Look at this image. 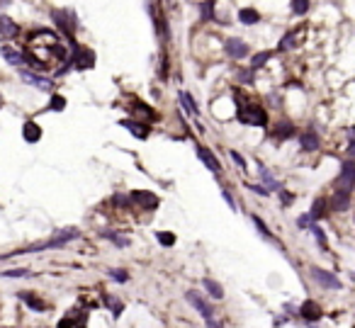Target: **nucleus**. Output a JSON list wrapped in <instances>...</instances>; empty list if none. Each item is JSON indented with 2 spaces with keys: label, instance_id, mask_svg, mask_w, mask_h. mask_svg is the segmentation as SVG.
<instances>
[{
  "label": "nucleus",
  "instance_id": "27",
  "mask_svg": "<svg viewBox=\"0 0 355 328\" xmlns=\"http://www.w3.org/2000/svg\"><path fill=\"white\" fill-rule=\"evenodd\" d=\"M102 302H105V304H107V307H110V309H112L114 319H117V316H119V314H122V309H124V307H122V302H119V299H114V297H107V294H105V297H102Z\"/></svg>",
  "mask_w": 355,
  "mask_h": 328
},
{
  "label": "nucleus",
  "instance_id": "4",
  "mask_svg": "<svg viewBox=\"0 0 355 328\" xmlns=\"http://www.w3.org/2000/svg\"><path fill=\"white\" fill-rule=\"evenodd\" d=\"M54 19H56V24L61 27V32L66 34V39L75 46V39H73L75 17H73V12H68V10H54Z\"/></svg>",
  "mask_w": 355,
  "mask_h": 328
},
{
  "label": "nucleus",
  "instance_id": "31",
  "mask_svg": "<svg viewBox=\"0 0 355 328\" xmlns=\"http://www.w3.org/2000/svg\"><path fill=\"white\" fill-rule=\"evenodd\" d=\"M295 32H287V34L282 36V41L280 44H278V51H287V49H292V46H295Z\"/></svg>",
  "mask_w": 355,
  "mask_h": 328
},
{
  "label": "nucleus",
  "instance_id": "1",
  "mask_svg": "<svg viewBox=\"0 0 355 328\" xmlns=\"http://www.w3.org/2000/svg\"><path fill=\"white\" fill-rule=\"evenodd\" d=\"M239 119H241L243 124L265 127V124H268V112H265L261 105H256V102H248V105H243V107L239 109Z\"/></svg>",
  "mask_w": 355,
  "mask_h": 328
},
{
  "label": "nucleus",
  "instance_id": "35",
  "mask_svg": "<svg viewBox=\"0 0 355 328\" xmlns=\"http://www.w3.org/2000/svg\"><path fill=\"white\" fill-rule=\"evenodd\" d=\"M63 107H66V100H63L61 95H54V97H51V102H49V109H54V112H61Z\"/></svg>",
  "mask_w": 355,
  "mask_h": 328
},
{
  "label": "nucleus",
  "instance_id": "16",
  "mask_svg": "<svg viewBox=\"0 0 355 328\" xmlns=\"http://www.w3.org/2000/svg\"><path fill=\"white\" fill-rule=\"evenodd\" d=\"M19 299H22V302H24L32 311H39V314H41V311H46V302H41L39 297L29 294V292H19Z\"/></svg>",
  "mask_w": 355,
  "mask_h": 328
},
{
  "label": "nucleus",
  "instance_id": "15",
  "mask_svg": "<svg viewBox=\"0 0 355 328\" xmlns=\"http://www.w3.org/2000/svg\"><path fill=\"white\" fill-rule=\"evenodd\" d=\"M17 24L12 22L10 17H5V15H0V36L2 39H15L17 36Z\"/></svg>",
  "mask_w": 355,
  "mask_h": 328
},
{
  "label": "nucleus",
  "instance_id": "9",
  "mask_svg": "<svg viewBox=\"0 0 355 328\" xmlns=\"http://www.w3.org/2000/svg\"><path fill=\"white\" fill-rule=\"evenodd\" d=\"M119 127L129 129L131 134L136 136V139H149L151 136V127L149 124H144V122H134V119H122L119 122Z\"/></svg>",
  "mask_w": 355,
  "mask_h": 328
},
{
  "label": "nucleus",
  "instance_id": "30",
  "mask_svg": "<svg viewBox=\"0 0 355 328\" xmlns=\"http://www.w3.org/2000/svg\"><path fill=\"white\" fill-rule=\"evenodd\" d=\"M156 241H158L161 246H166V248L175 246V236H173L170 231H158V234H156Z\"/></svg>",
  "mask_w": 355,
  "mask_h": 328
},
{
  "label": "nucleus",
  "instance_id": "18",
  "mask_svg": "<svg viewBox=\"0 0 355 328\" xmlns=\"http://www.w3.org/2000/svg\"><path fill=\"white\" fill-rule=\"evenodd\" d=\"M319 134H314V131H304L302 136H299V146L304 148V151H317L319 148Z\"/></svg>",
  "mask_w": 355,
  "mask_h": 328
},
{
  "label": "nucleus",
  "instance_id": "2",
  "mask_svg": "<svg viewBox=\"0 0 355 328\" xmlns=\"http://www.w3.org/2000/svg\"><path fill=\"white\" fill-rule=\"evenodd\" d=\"M355 187V161L348 158L341 163V173L336 178V190H346V192H353Z\"/></svg>",
  "mask_w": 355,
  "mask_h": 328
},
{
  "label": "nucleus",
  "instance_id": "26",
  "mask_svg": "<svg viewBox=\"0 0 355 328\" xmlns=\"http://www.w3.org/2000/svg\"><path fill=\"white\" fill-rule=\"evenodd\" d=\"M200 15H202V22L214 19V2H212V0H202V5H200Z\"/></svg>",
  "mask_w": 355,
  "mask_h": 328
},
{
  "label": "nucleus",
  "instance_id": "34",
  "mask_svg": "<svg viewBox=\"0 0 355 328\" xmlns=\"http://www.w3.org/2000/svg\"><path fill=\"white\" fill-rule=\"evenodd\" d=\"M312 234L317 238V243L321 248H329V241H326V234H324V229H319V226H312Z\"/></svg>",
  "mask_w": 355,
  "mask_h": 328
},
{
  "label": "nucleus",
  "instance_id": "45",
  "mask_svg": "<svg viewBox=\"0 0 355 328\" xmlns=\"http://www.w3.org/2000/svg\"><path fill=\"white\" fill-rule=\"evenodd\" d=\"M280 195H282V204H292V195L287 190H280Z\"/></svg>",
  "mask_w": 355,
  "mask_h": 328
},
{
  "label": "nucleus",
  "instance_id": "43",
  "mask_svg": "<svg viewBox=\"0 0 355 328\" xmlns=\"http://www.w3.org/2000/svg\"><path fill=\"white\" fill-rule=\"evenodd\" d=\"M5 277H24V275H29V270H7V273H2Z\"/></svg>",
  "mask_w": 355,
  "mask_h": 328
},
{
  "label": "nucleus",
  "instance_id": "14",
  "mask_svg": "<svg viewBox=\"0 0 355 328\" xmlns=\"http://www.w3.org/2000/svg\"><path fill=\"white\" fill-rule=\"evenodd\" d=\"M331 207H334L336 212H346V209L351 207V192H346V190H336V192H334V197H331Z\"/></svg>",
  "mask_w": 355,
  "mask_h": 328
},
{
  "label": "nucleus",
  "instance_id": "46",
  "mask_svg": "<svg viewBox=\"0 0 355 328\" xmlns=\"http://www.w3.org/2000/svg\"><path fill=\"white\" fill-rule=\"evenodd\" d=\"M207 328H224V324H219L217 319H209V321H207Z\"/></svg>",
  "mask_w": 355,
  "mask_h": 328
},
{
  "label": "nucleus",
  "instance_id": "8",
  "mask_svg": "<svg viewBox=\"0 0 355 328\" xmlns=\"http://www.w3.org/2000/svg\"><path fill=\"white\" fill-rule=\"evenodd\" d=\"M131 202H136V204H141L144 209H156L158 207V197L153 195V192H149V190H134L129 195Z\"/></svg>",
  "mask_w": 355,
  "mask_h": 328
},
{
  "label": "nucleus",
  "instance_id": "39",
  "mask_svg": "<svg viewBox=\"0 0 355 328\" xmlns=\"http://www.w3.org/2000/svg\"><path fill=\"white\" fill-rule=\"evenodd\" d=\"M58 328H75V319H73V314H68L66 319H61V324H58Z\"/></svg>",
  "mask_w": 355,
  "mask_h": 328
},
{
  "label": "nucleus",
  "instance_id": "48",
  "mask_svg": "<svg viewBox=\"0 0 355 328\" xmlns=\"http://www.w3.org/2000/svg\"><path fill=\"white\" fill-rule=\"evenodd\" d=\"M351 277H353V280H355V273H353V275H351Z\"/></svg>",
  "mask_w": 355,
  "mask_h": 328
},
{
  "label": "nucleus",
  "instance_id": "33",
  "mask_svg": "<svg viewBox=\"0 0 355 328\" xmlns=\"http://www.w3.org/2000/svg\"><path fill=\"white\" fill-rule=\"evenodd\" d=\"M309 10V0H292V12L295 15H304Z\"/></svg>",
  "mask_w": 355,
  "mask_h": 328
},
{
  "label": "nucleus",
  "instance_id": "47",
  "mask_svg": "<svg viewBox=\"0 0 355 328\" xmlns=\"http://www.w3.org/2000/svg\"><path fill=\"white\" fill-rule=\"evenodd\" d=\"M0 105H2V95H0Z\"/></svg>",
  "mask_w": 355,
  "mask_h": 328
},
{
  "label": "nucleus",
  "instance_id": "10",
  "mask_svg": "<svg viewBox=\"0 0 355 328\" xmlns=\"http://www.w3.org/2000/svg\"><path fill=\"white\" fill-rule=\"evenodd\" d=\"M197 156H200V161H202L212 173H222V163L217 161V156H214L207 146H200V148H197Z\"/></svg>",
  "mask_w": 355,
  "mask_h": 328
},
{
  "label": "nucleus",
  "instance_id": "23",
  "mask_svg": "<svg viewBox=\"0 0 355 328\" xmlns=\"http://www.w3.org/2000/svg\"><path fill=\"white\" fill-rule=\"evenodd\" d=\"M258 173H261V178H263V182H265V187H268V190H280V182L273 180L270 170H268V168H265L261 161H258Z\"/></svg>",
  "mask_w": 355,
  "mask_h": 328
},
{
  "label": "nucleus",
  "instance_id": "44",
  "mask_svg": "<svg viewBox=\"0 0 355 328\" xmlns=\"http://www.w3.org/2000/svg\"><path fill=\"white\" fill-rule=\"evenodd\" d=\"M222 195H224L226 204H229V207H231V209H236V202H234V197H231V192H229V190H222Z\"/></svg>",
  "mask_w": 355,
  "mask_h": 328
},
{
  "label": "nucleus",
  "instance_id": "3",
  "mask_svg": "<svg viewBox=\"0 0 355 328\" xmlns=\"http://www.w3.org/2000/svg\"><path fill=\"white\" fill-rule=\"evenodd\" d=\"M185 299L190 302V304H192V307H195V309H197V314H200V316H202L205 321L214 319V307H212V304L207 302V299L202 297V294H200V292L187 290V292H185Z\"/></svg>",
  "mask_w": 355,
  "mask_h": 328
},
{
  "label": "nucleus",
  "instance_id": "13",
  "mask_svg": "<svg viewBox=\"0 0 355 328\" xmlns=\"http://www.w3.org/2000/svg\"><path fill=\"white\" fill-rule=\"evenodd\" d=\"M22 136H24V141H29V144H37L39 139H41V127H39L37 122H24V127H22Z\"/></svg>",
  "mask_w": 355,
  "mask_h": 328
},
{
  "label": "nucleus",
  "instance_id": "22",
  "mask_svg": "<svg viewBox=\"0 0 355 328\" xmlns=\"http://www.w3.org/2000/svg\"><path fill=\"white\" fill-rule=\"evenodd\" d=\"M2 56H5V61L10 63V66H22V61H24V56L15 51L12 46H2Z\"/></svg>",
  "mask_w": 355,
  "mask_h": 328
},
{
  "label": "nucleus",
  "instance_id": "11",
  "mask_svg": "<svg viewBox=\"0 0 355 328\" xmlns=\"http://www.w3.org/2000/svg\"><path fill=\"white\" fill-rule=\"evenodd\" d=\"M299 316H302L304 321H319V319H321V309H319L317 302H304V304L299 307Z\"/></svg>",
  "mask_w": 355,
  "mask_h": 328
},
{
  "label": "nucleus",
  "instance_id": "12",
  "mask_svg": "<svg viewBox=\"0 0 355 328\" xmlns=\"http://www.w3.org/2000/svg\"><path fill=\"white\" fill-rule=\"evenodd\" d=\"M22 80H24V83H29V85H34V88H39V90H51V80L41 78V75H37V73L22 71Z\"/></svg>",
  "mask_w": 355,
  "mask_h": 328
},
{
  "label": "nucleus",
  "instance_id": "32",
  "mask_svg": "<svg viewBox=\"0 0 355 328\" xmlns=\"http://www.w3.org/2000/svg\"><path fill=\"white\" fill-rule=\"evenodd\" d=\"M270 56H273L270 51H263V54H256V56H253V61H251V68H261V66H265Z\"/></svg>",
  "mask_w": 355,
  "mask_h": 328
},
{
  "label": "nucleus",
  "instance_id": "24",
  "mask_svg": "<svg viewBox=\"0 0 355 328\" xmlns=\"http://www.w3.org/2000/svg\"><path fill=\"white\" fill-rule=\"evenodd\" d=\"M180 102H183V107H185L192 117H197V114H200V109H197V105H195V100H192V95H190V92H180Z\"/></svg>",
  "mask_w": 355,
  "mask_h": 328
},
{
  "label": "nucleus",
  "instance_id": "19",
  "mask_svg": "<svg viewBox=\"0 0 355 328\" xmlns=\"http://www.w3.org/2000/svg\"><path fill=\"white\" fill-rule=\"evenodd\" d=\"M295 134H297V131H295V127H292V122H280L273 136H275L278 141H285V139H290V136H295Z\"/></svg>",
  "mask_w": 355,
  "mask_h": 328
},
{
  "label": "nucleus",
  "instance_id": "36",
  "mask_svg": "<svg viewBox=\"0 0 355 328\" xmlns=\"http://www.w3.org/2000/svg\"><path fill=\"white\" fill-rule=\"evenodd\" d=\"M348 144H351L348 146V156L355 161V127L348 129Z\"/></svg>",
  "mask_w": 355,
  "mask_h": 328
},
{
  "label": "nucleus",
  "instance_id": "17",
  "mask_svg": "<svg viewBox=\"0 0 355 328\" xmlns=\"http://www.w3.org/2000/svg\"><path fill=\"white\" fill-rule=\"evenodd\" d=\"M202 287L207 290V294H209L212 299H224V287H222L217 280H212V277H205V280H202Z\"/></svg>",
  "mask_w": 355,
  "mask_h": 328
},
{
  "label": "nucleus",
  "instance_id": "40",
  "mask_svg": "<svg viewBox=\"0 0 355 328\" xmlns=\"http://www.w3.org/2000/svg\"><path fill=\"white\" fill-rule=\"evenodd\" d=\"M229 156L234 158V163H236V165H241V170H243V168H246V161H243V156H241V153H239V151H231Z\"/></svg>",
  "mask_w": 355,
  "mask_h": 328
},
{
  "label": "nucleus",
  "instance_id": "41",
  "mask_svg": "<svg viewBox=\"0 0 355 328\" xmlns=\"http://www.w3.org/2000/svg\"><path fill=\"white\" fill-rule=\"evenodd\" d=\"M239 80L246 83V85H251V83H253V75H251V71H241L239 73Z\"/></svg>",
  "mask_w": 355,
  "mask_h": 328
},
{
  "label": "nucleus",
  "instance_id": "25",
  "mask_svg": "<svg viewBox=\"0 0 355 328\" xmlns=\"http://www.w3.org/2000/svg\"><path fill=\"white\" fill-rule=\"evenodd\" d=\"M326 207H329V202H326V200H317L314 204H312V212H309V217H312V219L326 217Z\"/></svg>",
  "mask_w": 355,
  "mask_h": 328
},
{
  "label": "nucleus",
  "instance_id": "42",
  "mask_svg": "<svg viewBox=\"0 0 355 328\" xmlns=\"http://www.w3.org/2000/svg\"><path fill=\"white\" fill-rule=\"evenodd\" d=\"M114 204H117V207H124V204H129V197H127V195H114Z\"/></svg>",
  "mask_w": 355,
  "mask_h": 328
},
{
  "label": "nucleus",
  "instance_id": "29",
  "mask_svg": "<svg viewBox=\"0 0 355 328\" xmlns=\"http://www.w3.org/2000/svg\"><path fill=\"white\" fill-rule=\"evenodd\" d=\"M107 275L112 277L114 282H119V285L129 282V273H127V270H119V268H112V270H107Z\"/></svg>",
  "mask_w": 355,
  "mask_h": 328
},
{
  "label": "nucleus",
  "instance_id": "37",
  "mask_svg": "<svg viewBox=\"0 0 355 328\" xmlns=\"http://www.w3.org/2000/svg\"><path fill=\"white\" fill-rule=\"evenodd\" d=\"M312 221H314V219L309 217V214H302V217L297 219V226L299 229H312Z\"/></svg>",
  "mask_w": 355,
  "mask_h": 328
},
{
  "label": "nucleus",
  "instance_id": "20",
  "mask_svg": "<svg viewBox=\"0 0 355 328\" xmlns=\"http://www.w3.org/2000/svg\"><path fill=\"white\" fill-rule=\"evenodd\" d=\"M253 224H256V229H258V231H261V236L265 238V241H270V243H278V241H275V236H273V231H270V226H268V224H265V221H263L261 217H258V214H253Z\"/></svg>",
  "mask_w": 355,
  "mask_h": 328
},
{
  "label": "nucleus",
  "instance_id": "5",
  "mask_svg": "<svg viewBox=\"0 0 355 328\" xmlns=\"http://www.w3.org/2000/svg\"><path fill=\"white\" fill-rule=\"evenodd\" d=\"M312 277H314V282H319V285L326 287V290H341V287H343L336 275L329 273V270H321V268H312Z\"/></svg>",
  "mask_w": 355,
  "mask_h": 328
},
{
  "label": "nucleus",
  "instance_id": "38",
  "mask_svg": "<svg viewBox=\"0 0 355 328\" xmlns=\"http://www.w3.org/2000/svg\"><path fill=\"white\" fill-rule=\"evenodd\" d=\"M248 190H253V192H258L261 197H268V195H270V190H268L265 185H248Z\"/></svg>",
  "mask_w": 355,
  "mask_h": 328
},
{
  "label": "nucleus",
  "instance_id": "6",
  "mask_svg": "<svg viewBox=\"0 0 355 328\" xmlns=\"http://www.w3.org/2000/svg\"><path fill=\"white\" fill-rule=\"evenodd\" d=\"M224 51L229 58H246L248 54V44L241 41V39H236V36H229L224 41Z\"/></svg>",
  "mask_w": 355,
  "mask_h": 328
},
{
  "label": "nucleus",
  "instance_id": "7",
  "mask_svg": "<svg viewBox=\"0 0 355 328\" xmlns=\"http://www.w3.org/2000/svg\"><path fill=\"white\" fill-rule=\"evenodd\" d=\"M73 66L75 68H93L95 66V54L90 49H83V46H73Z\"/></svg>",
  "mask_w": 355,
  "mask_h": 328
},
{
  "label": "nucleus",
  "instance_id": "28",
  "mask_svg": "<svg viewBox=\"0 0 355 328\" xmlns=\"http://www.w3.org/2000/svg\"><path fill=\"white\" fill-rule=\"evenodd\" d=\"M102 238H110L114 246H119V248H124V246H129V241L124 236H117V231H102Z\"/></svg>",
  "mask_w": 355,
  "mask_h": 328
},
{
  "label": "nucleus",
  "instance_id": "21",
  "mask_svg": "<svg viewBox=\"0 0 355 328\" xmlns=\"http://www.w3.org/2000/svg\"><path fill=\"white\" fill-rule=\"evenodd\" d=\"M239 19H241L243 24H256L261 19V15H258L256 7H243V10H239Z\"/></svg>",
  "mask_w": 355,
  "mask_h": 328
}]
</instances>
